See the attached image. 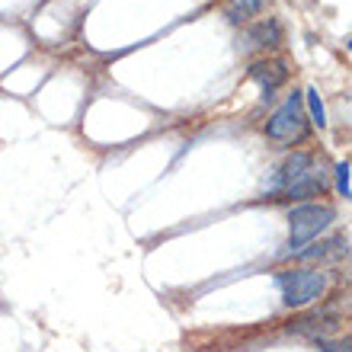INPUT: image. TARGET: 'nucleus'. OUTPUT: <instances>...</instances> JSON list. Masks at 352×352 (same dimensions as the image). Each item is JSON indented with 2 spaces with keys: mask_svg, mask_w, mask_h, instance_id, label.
I'll return each mask as SVG.
<instances>
[{
  "mask_svg": "<svg viewBox=\"0 0 352 352\" xmlns=\"http://www.w3.org/2000/svg\"><path fill=\"white\" fill-rule=\"evenodd\" d=\"M307 112H305V96L292 93L282 106H278L266 122V138L278 141V144H295V141L307 138Z\"/></svg>",
  "mask_w": 352,
  "mask_h": 352,
  "instance_id": "nucleus-1",
  "label": "nucleus"
},
{
  "mask_svg": "<svg viewBox=\"0 0 352 352\" xmlns=\"http://www.w3.org/2000/svg\"><path fill=\"white\" fill-rule=\"evenodd\" d=\"M276 282L288 307H305L327 292V276L317 269H288V272H278Z\"/></svg>",
  "mask_w": 352,
  "mask_h": 352,
  "instance_id": "nucleus-2",
  "label": "nucleus"
},
{
  "mask_svg": "<svg viewBox=\"0 0 352 352\" xmlns=\"http://www.w3.org/2000/svg\"><path fill=\"white\" fill-rule=\"evenodd\" d=\"M336 212L330 205H298L288 214V241H292V253L301 250L307 241H314L317 234H324Z\"/></svg>",
  "mask_w": 352,
  "mask_h": 352,
  "instance_id": "nucleus-3",
  "label": "nucleus"
},
{
  "mask_svg": "<svg viewBox=\"0 0 352 352\" xmlns=\"http://www.w3.org/2000/svg\"><path fill=\"white\" fill-rule=\"evenodd\" d=\"M317 164H314V157L311 154H305V151H298V154H292V157L282 164V170H278V176H276V183H272V189H282L285 192L288 186H295L298 179H305L311 170H314Z\"/></svg>",
  "mask_w": 352,
  "mask_h": 352,
  "instance_id": "nucleus-4",
  "label": "nucleus"
},
{
  "mask_svg": "<svg viewBox=\"0 0 352 352\" xmlns=\"http://www.w3.org/2000/svg\"><path fill=\"white\" fill-rule=\"evenodd\" d=\"M250 77L266 90V96H269V93L278 90V87L288 80V65L285 61H253Z\"/></svg>",
  "mask_w": 352,
  "mask_h": 352,
  "instance_id": "nucleus-5",
  "label": "nucleus"
},
{
  "mask_svg": "<svg viewBox=\"0 0 352 352\" xmlns=\"http://www.w3.org/2000/svg\"><path fill=\"white\" fill-rule=\"evenodd\" d=\"M278 42H282V26H278V19H260L256 26H250V32H247V48H278Z\"/></svg>",
  "mask_w": 352,
  "mask_h": 352,
  "instance_id": "nucleus-6",
  "label": "nucleus"
},
{
  "mask_svg": "<svg viewBox=\"0 0 352 352\" xmlns=\"http://www.w3.org/2000/svg\"><path fill=\"white\" fill-rule=\"evenodd\" d=\"M327 189V179H324V170L314 167L311 173L305 176V179H298L295 186H288L285 195L288 199H311V195H320Z\"/></svg>",
  "mask_w": 352,
  "mask_h": 352,
  "instance_id": "nucleus-7",
  "label": "nucleus"
},
{
  "mask_svg": "<svg viewBox=\"0 0 352 352\" xmlns=\"http://www.w3.org/2000/svg\"><path fill=\"white\" fill-rule=\"evenodd\" d=\"M298 260H343L346 256V237H330L317 243L314 250H295Z\"/></svg>",
  "mask_w": 352,
  "mask_h": 352,
  "instance_id": "nucleus-8",
  "label": "nucleus"
},
{
  "mask_svg": "<svg viewBox=\"0 0 352 352\" xmlns=\"http://www.w3.org/2000/svg\"><path fill=\"white\" fill-rule=\"evenodd\" d=\"M263 10V0H231L228 3V19L231 23H243V19L256 16Z\"/></svg>",
  "mask_w": 352,
  "mask_h": 352,
  "instance_id": "nucleus-9",
  "label": "nucleus"
},
{
  "mask_svg": "<svg viewBox=\"0 0 352 352\" xmlns=\"http://www.w3.org/2000/svg\"><path fill=\"white\" fill-rule=\"evenodd\" d=\"M301 96H305L307 109H311V116H307V119H311V122H317V129H324V125H327V116H324V102H320V96H317V90H314V87H311V90H305V93H301Z\"/></svg>",
  "mask_w": 352,
  "mask_h": 352,
  "instance_id": "nucleus-10",
  "label": "nucleus"
},
{
  "mask_svg": "<svg viewBox=\"0 0 352 352\" xmlns=\"http://www.w3.org/2000/svg\"><path fill=\"white\" fill-rule=\"evenodd\" d=\"M336 186H340V195L349 199V164H336Z\"/></svg>",
  "mask_w": 352,
  "mask_h": 352,
  "instance_id": "nucleus-11",
  "label": "nucleus"
},
{
  "mask_svg": "<svg viewBox=\"0 0 352 352\" xmlns=\"http://www.w3.org/2000/svg\"><path fill=\"white\" fill-rule=\"evenodd\" d=\"M317 346L324 352H349V340H343V343H327V340H317Z\"/></svg>",
  "mask_w": 352,
  "mask_h": 352,
  "instance_id": "nucleus-12",
  "label": "nucleus"
}]
</instances>
